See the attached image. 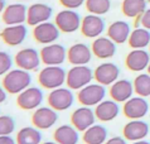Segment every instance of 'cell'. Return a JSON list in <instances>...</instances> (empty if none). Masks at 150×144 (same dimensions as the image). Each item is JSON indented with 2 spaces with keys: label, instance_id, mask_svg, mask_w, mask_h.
Wrapping results in <instances>:
<instances>
[{
  "label": "cell",
  "instance_id": "ba28073f",
  "mask_svg": "<svg viewBox=\"0 0 150 144\" xmlns=\"http://www.w3.org/2000/svg\"><path fill=\"white\" fill-rule=\"evenodd\" d=\"M42 63L45 66H61L67 58V51L59 43L45 44L39 51Z\"/></svg>",
  "mask_w": 150,
  "mask_h": 144
},
{
  "label": "cell",
  "instance_id": "5b68a950",
  "mask_svg": "<svg viewBox=\"0 0 150 144\" xmlns=\"http://www.w3.org/2000/svg\"><path fill=\"white\" fill-rule=\"evenodd\" d=\"M48 106H51L56 111L68 110L74 103V95L68 87H58L51 90L47 97Z\"/></svg>",
  "mask_w": 150,
  "mask_h": 144
},
{
  "label": "cell",
  "instance_id": "484cf974",
  "mask_svg": "<svg viewBox=\"0 0 150 144\" xmlns=\"http://www.w3.org/2000/svg\"><path fill=\"white\" fill-rule=\"evenodd\" d=\"M80 132L73 125H59L53 133V139L57 144H77L80 140Z\"/></svg>",
  "mask_w": 150,
  "mask_h": 144
},
{
  "label": "cell",
  "instance_id": "2e32d148",
  "mask_svg": "<svg viewBox=\"0 0 150 144\" xmlns=\"http://www.w3.org/2000/svg\"><path fill=\"white\" fill-rule=\"evenodd\" d=\"M150 132V126L144 120H130L124 125L122 137L129 142L144 140Z\"/></svg>",
  "mask_w": 150,
  "mask_h": 144
},
{
  "label": "cell",
  "instance_id": "8d00e7d4",
  "mask_svg": "<svg viewBox=\"0 0 150 144\" xmlns=\"http://www.w3.org/2000/svg\"><path fill=\"white\" fill-rule=\"evenodd\" d=\"M127 140L124 137H112L110 139H107L105 144H127Z\"/></svg>",
  "mask_w": 150,
  "mask_h": 144
},
{
  "label": "cell",
  "instance_id": "7402d4cb",
  "mask_svg": "<svg viewBox=\"0 0 150 144\" xmlns=\"http://www.w3.org/2000/svg\"><path fill=\"white\" fill-rule=\"evenodd\" d=\"M150 63V53L145 49H132L125 58V65L132 72H143Z\"/></svg>",
  "mask_w": 150,
  "mask_h": 144
},
{
  "label": "cell",
  "instance_id": "cb8c5ba5",
  "mask_svg": "<svg viewBox=\"0 0 150 144\" xmlns=\"http://www.w3.org/2000/svg\"><path fill=\"white\" fill-rule=\"evenodd\" d=\"M93 111L96 119L102 123H107L117 118V115L120 114V106L119 103H116L114 100H103L98 105H96Z\"/></svg>",
  "mask_w": 150,
  "mask_h": 144
},
{
  "label": "cell",
  "instance_id": "f6af8a7d",
  "mask_svg": "<svg viewBox=\"0 0 150 144\" xmlns=\"http://www.w3.org/2000/svg\"><path fill=\"white\" fill-rule=\"evenodd\" d=\"M149 52H150V44H149Z\"/></svg>",
  "mask_w": 150,
  "mask_h": 144
},
{
  "label": "cell",
  "instance_id": "5bb4252c",
  "mask_svg": "<svg viewBox=\"0 0 150 144\" xmlns=\"http://www.w3.org/2000/svg\"><path fill=\"white\" fill-rule=\"evenodd\" d=\"M43 103V92L38 87H28L16 96V105L22 110H35Z\"/></svg>",
  "mask_w": 150,
  "mask_h": 144
},
{
  "label": "cell",
  "instance_id": "3957f363",
  "mask_svg": "<svg viewBox=\"0 0 150 144\" xmlns=\"http://www.w3.org/2000/svg\"><path fill=\"white\" fill-rule=\"evenodd\" d=\"M93 80V71L88 66H72L67 71L66 83L71 90L80 91L87 85H90Z\"/></svg>",
  "mask_w": 150,
  "mask_h": 144
},
{
  "label": "cell",
  "instance_id": "52a82bcc",
  "mask_svg": "<svg viewBox=\"0 0 150 144\" xmlns=\"http://www.w3.org/2000/svg\"><path fill=\"white\" fill-rule=\"evenodd\" d=\"M150 104L145 97L141 96H132L126 103H124L122 113L124 115L130 120H140L149 113Z\"/></svg>",
  "mask_w": 150,
  "mask_h": 144
},
{
  "label": "cell",
  "instance_id": "4fadbf2b",
  "mask_svg": "<svg viewBox=\"0 0 150 144\" xmlns=\"http://www.w3.org/2000/svg\"><path fill=\"white\" fill-rule=\"evenodd\" d=\"M105 20L101 18V15L87 14L82 18L80 31L83 37L96 39V38L101 37V34L105 32Z\"/></svg>",
  "mask_w": 150,
  "mask_h": 144
},
{
  "label": "cell",
  "instance_id": "4316f807",
  "mask_svg": "<svg viewBox=\"0 0 150 144\" xmlns=\"http://www.w3.org/2000/svg\"><path fill=\"white\" fill-rule=\"evenodd\" d=\"M85 144H105L107 140V129L103 125L93 124L82 134Z\"/></svg>",
  "mask_w": 150,
  "mask_h": 144
},
{
  "label": "cell",
  "instance_id": "ee69618b",
  "mask_svg": "<svg viewBox=\"0 0 150 144\" xmlns=\"http://www.w3.org/2000/svg\"><path fill=\"white\" fill-rule=\"evenodd\" d=\"M20 1H28V0H20Z\"/></svg>",
  "mask_w": 150,
  "mask_h": 144
},
{
  "label": "cell",
  "instance_id": "8992f818",
  "mask_svg": "<svg viewBox=\"0 0 150 144\" xmlns=\"http://www.w3.org/2000/svg\"><path fill=\"white\" fill-rule=\"evenodd\" d=\"M81 16L77 11L71 9H63L57 13L54 23L62 33H73L81 28Z\"/></svg>",
  "mask_w": 150,
  "mask_h": 144
},
{
  "label": "cell",
  "instance_id": "6da1fadb",
  "mask_svg": "<svg viewBox=\"0 0 150 144\" xmlns=\"http://www.w3.org/2000/svg\"><path fill=\"white\" fill-rule=\"evenodd\" d=\"M32 76L28 71L14 68L10 70L5 76H3L1 85L8 94L19 95L22 91L30 87Z\"/></svg>",
  "mask_w": 150,
  "mask_h": 144
},
{
  "label": "cell",
  "instance_id": "b9f144b4",
  "mask_svg": "<svg viewBox=\"0 0 150 144\" xmlns=\"http://www.w3.org/2000/svg\"><path fill=\"white\" fill-rule=\"evenodd\" d=\"M40 144H57L56 142H44V143H40Z\"/></svg>",
  "mask_w": 150,
  "mask_h": 144
},
{
  "label": "cell",
  "instance_id": "83f0119b",
  "mask_svg": "<svg viewBox=\"0 0 150 144\" xmlns=\"http://www.w3.org/2000/svg\"><path fill=\"white\" fill-rule=\"evenodd\" d=\"M129 46L132 49H144L150 44V31L143 27H137L131 31V34L127 41Z\"/></svg>",
  "mask_w": 150,
  "mask_h": 144
},
{
  "label": "cell",
  "instance_id": "60d3db41",
  "mask_svg": "<svg viewBox=\"0 0 150 144\" xmlns=\"http://www.w3.org/2000/svg\"><path fill=\"white\" fill-rule=\"evenodd\" d=\"M131 144H150V142H148V140H137V142H132Z\"/></svg>",
  "mask_w": 150,
  "mask_h": 144
},
{
  "label": "cell",
  "instance_id": "836d02e7",
  "mask_svg": "<svg viewBox=\"0 0 150 144\" xmlns=\"http://www.w3.org/2000/svg\"><path fill=\"white\" fill-rule=\"evenodd\" d=\"M11 66H13V60L10 54L0 51V76H5L11 70Z\"/></svg>",
  "mask_w": 150,
  "mask_h": 144
},
{
  "label": "cell",
  "instance_id": "ffe728a7",
  "mask_svg": "<svg viewBox=\"0 0 150 144\" xmlns=\"http://www.w3.org/2000/svg\"><path fill=\"white\" fill-rule=\"evenodd\" d=\"M92 58V51L85 43H74L67 51V61L72 66H86Z\"/></svg>",
  "mask_w": 150,
  "mask_h": 144
},
{
  "label": "cell",
  "instance_id": "7a4b0ae2",
  "mask_svg": "<svg viewBox=\"0 0 150 144\" xmlns=\"http://www.w3.org/2000/svg\"><path fill=\"white\" fill-rule=\"evenodd\" d=\"M66 77H67V72L61 66H45L39 71L38 82L42 87L47 90H54L66 83Z\"/></svg>",
  "mask_w": 150,
  "mask_h": 144
},
{
  "label": "cell",
  "instance_id": "7bdbcfd3",
  "mask_svg": "<svg viewBox=\"0 0 150 144\" xmlns=\"http://www.w3.org/2000/svg\"><path fill=\"white\" fill-rule=\"evenodd\" d=\"M146 70H148V73L150 75V63H149V66H148V68H146Z\"/></svg>",
  "mask_w": 150,
  "mask_h": 144
},
{
  "label": "cell",
  "instance_id": "9c48e42d",
  "mask_svg": "<svg viewBox=\"0 0 150 144\" xmlns=\"http://www.w3.org/2000/svg\"><path fill=\"white\" fill-rule=\"evenodd\" d=\"M14 63L16 65V68L24 70V71H35L40 66L42 60L40 54L34 48H23L19 52H16L14 57Z\"/></svg>",
  "mask_w": 150,
  "mask_h": 144
},
{
  "label": "cell",
  "instance_id": "f1b7e54d",
  "mask_svg": "<svg viewBox=\"0 0 150 144\" xmlns=\"http://www.w3.org/2000/svg\"><path fill=\"white\" fill-rule=\"evenodd\" d=\"M146 0H122L121 11L127 18L137 19L146 10Z\"/></svg>",
  "mask_w": 150,
  "mask_h": 144
},
{
  "label": "cell",
  "instance_id": "30bf717a",
  "mask_svg": "<svg viewBox=\"0 0 150 144\" xmlns=\"http://www.w3.org/2000/svg\"><path fill=\"white\" fill-rule=\"evenodd\" d=\"M58 114L51 106H40L32 114V124L39 130H47L56 125Z\"/></svg>",
  "mask_w": 150,
  "mask_h": 144
},
{
  "label": "cell",
  "instance_id": "9a60e30c",
  "mask_svg": "<svg viewBox=\"0 0 150 144\" xmlns=\"http://www.w3.org/2000/svg\"><path fill=\"white\" fill-rule=\"evenodd\" d=\"M96 121L95 111L88 106L77 108L71 114V125H73L80 133L86 132Z\"/></svg>",
  "mask_w": 150,
  "mask_h": 144
},
{
  "label": "cell",
  "instance_id": "d4e9b609",
  "mask_svg": "<svg viewBox=\"0 0 150 144\" xmlns=\"http://www.w3.org/2000/svg\"><path fill=\"white\" fill-rule=\"evenodd\" d=\"M131 34V29L129 23L124 20H116L112 22L107 27V37L116 44H122L129 41V37Z\"/></svg>",
  "mask_w": 150,
  "mask_h": 144
},
{
  "label": "cell",
  "instance_id": "bcb514c9",
  "mask_svg": "<svg viewBox=\"0 0 150 144\" xmlns=\"http://www.w3.org/2000/svg\"><path fill=\"white\" fill-rule=\"evenodd\" d=\"M146 1H148V3H150V0H146Z\"/></svg>",
  "mask_w": 150,
  "mask_h": 144
},
{
  "label": "cell",
  "instance_id": "d6a6232c",
  "mask_svg": "<svg viewBox=\"0 0 150 144\" xmlns=\"http://www.w3.org/2000/svg\"><path fill=\"white\" fill-rule=\"evenodd\" d=\"M15 130V121L9 115H0V137L10 135Z\"/></svg>",
  "mask_w": 150,
  "mask_h": 144
},
{
  "label": "cell",
  "instance_id": "8fae6325",
  "mask_svg": "<svg viewBox=\"0 0 150 144\" xmlns=\"http://www.w3.org/2000/svg\"><path fill=\"white\" fill-rule=\"evenodd\" d=\"M33 38L35 39L37 43L40 44H51L59 38L61 31L58 29L56 23L52 22H44L42 24H38L33 27Z\"/></svg>",
  "mask_w": 150,
  "mask_h": 144
},
{
  "label": "cell",
  "instance_id": "603a6c76",
  "mask_svg": "<svg viewBox=\"0 0 150 144\" xmlns=\"http://www.w3.org/2000/svg\"><path fill=\"white\" fill-rule=\"evenodd\" d=\"M91 51L95 57L100 60H109L116 53V43L112 42L109 37H98L92 42Z\"/></svg>",
  "mask_w": 150,
  "mask_h": 144
},
{
  "label": "cell",
  "instance_id": "ac0fdd59",
  "mask_svg": "<svg viewBox=\"0 0 150 144\" xmlns=\"http://www.w3.org/2000/svg\"><path fill=\"white\" fill-rule=\"evenodd\" d=\"M52 8L44 3H34L28 8L27 11V24L35 27L44 22H49L52 16Z\"/></svg>",
  "mask_w": 150,
  "mask_h": 144
},
{
  "label": "cell",
  "instance_id": "e575fe53",
  "mask_svg": "<svg viewBox=\"0 0 150 144\" xmlns=\"http://www.w3.org/2000/svg\"><path fill=\"white\" fill-rule=\"evenodd\" d=\"M85 3H86V0H59V4L64 9H71V10L78 9Z\"/></svg>",
  "mask_w": 150,
  "mask_h": 144
},
{
  "label": "cell",
  "instance_id": "74e56055",
  "mask_svg": "<svg viewBox=\"0 0 150 144\" xmlns=\"http://www.w3.org/2000/svg\"><path fill=\"white\" fill-rule=\"evenodd\" d=\"M0 144H16V142L10 135H3L0 137Z\"/></svg>",
  "mask_w": 150,
  "mask_h": 144
},
{
  "label": "cell",
  "instance_id": "1f68e13d",
  "mask_svg": "<svg viewBox=\"0 0 150 144\" xmlns=\"http://www.w3.org/2000/svg\"><path fill=\"white\" fill-rule=\"evenodd\" d=\"M85 5L90 14L103 15L110 11L111 0H86Z\"/></svg>",
  "mask_w": 150,
  "mask_h": 144
},
{
  "label": "cell",
  "instance_id": "d590c367",
  "mask_svg": "<svg viewBox=\"0 0 150 144\" xmlns=\"http://www.w3.org/2000/svg\"><path fill=\"white\" fill-rule=\"evenodd\" d=\"M137 23H140V25H141L143 28L150 31V8L144 11L143 15L139 16V18L136 19V24H137Z\"/></svg>",
  "mask_w": 150,
  "mask_h": 144
},
{
  "label": "cell",
  "instance_id": "f35d334b",
  "mask_svg": "<svg viewBox=\"0 0 150 144\" xmlns=\"http://www.w3.org/2000/svg\"><path fill=\"white\" fill-rule=\"evenodd\" d=\"M6 94H8V92L4 90V87L0 86V104H3L4 101L6 100Z\"/></svg>",
  "mask_w": 150,
  "mask_h": 144
},
{
  "label": "cell",
  "instance_id": "ab89813d",
  "mask_svg": "<svg viewBox=\"0 0 150 144\" xmlns=\"http://www.w3.org/2000/svg\"><path fill=\"white\" fill-rule=\"evenodd\" d=\"M5 0H0V14H3L4 9H5Z\"/></svg>",
  "mask_w": 150,
  "mask_h": 144
},
{
  "label": "cell",
  "instance_id": "7c38bea8",
  "mask_svg": "<svg viewBox=\"0 0 150 144\" xmlns=\"http://www.w3.org/2000/svg\"><path fill=\"white\" fill-rule=\"evenodd\" d=\"M120 68L112 62H103L93 71V80L103 86H111L119 80Z\"/></svg>",
  "mask_w": 150,
  "mask_h": 144
},
{
  "label": "cell",
  "instance_id": "d6986e66",
  "mask_svg": "<svg viewBox=\"0 0 150 144\" xmlns=\"http://www.w3.org/2000/svg\"><path fill=\"white\" fill-rule=\"evenodd\" d=\"M27 34H28V31L24 24L6 25L0 32V38H1L5 44L10 46V47H16V46H20L25 41Z\"/></svg>",
  "mask_w": 150,
  "mask_h": 144
},
{
  "label": "cell",
  "instance_id": "277c9868",
  "mask_svg": "<svg viewBox=\"0 0 150 144\" xmlns=\"http://www.w3.org/2000/svg\"><path fill=\"white\" fill-rule=\"evenodd\" d=\"M106 88L100 83H90L77 92V100L82 106L92 108L105 100Z\"/></svg>",
  "mask_w": 150,
  "mask_h": 144
},
{
  "label": "cell",
  "instance_id": "e0dca14e",
  "mask_svg": "<svg viewBox=\"0 0 150 144\" xmlns=\"http://www.w3.org/2000/svg\"><path fill=\"white\" fill-rule=\"evenodd\" d=\"M27 11L28 8L23 3L9 4V5L5 6V9L3 11L1 20L6 25L24 24V22H27Z\"/></svg>",
  "mask_w": 150,
  "mask_h": 144
},
{
  "label": "cell",
  "instance_id": "f546056e",
  "mask_svg": "<svg viewBox=\"0 0 150 144\" xmlns=\"http://www.w3.org/2000/svg\"><path fill=\"white\" fill-rule=\"evenodd\" d=\"M16 144H40L42 134L35 126H24L16 133Z\"/></svg>",
  "mask_w": 150,
  "mask_h": 144
},
{
  "label": "cell",
  "instance_id": "44dd1931",
  "mask_svg": "<svg viewBox=\"0 0 150 144\" xmlns=\"http://www.w3.org/2000/svg\"><path fill=\"white\" fill-rule=\"evenodd\" d=\"M134 92H135L134 83L126 78H122V80H117L116 82L111 85L109 95L111 100L116 101V103H126L129 99L132 97Z\"/></svg>",
  "mask_w": 150,
  "mask_h": 144
},
{
  "label": "cell",
  "instance_id": "4dcf8cb0",
  "mask_svg": "<svg viewBox=\"0 0 150 144\" xmlns=\"http://www.w3.org/2000/svg\"><path fill=\"white\" fill-rule=\"evenodd\" d=\"M134 91L137 96L149 97L150 96V75L139 73L134 80Z\"/></svg>",
  "mask_w": 150,
  "mask_h": 144
}]
</instances>
